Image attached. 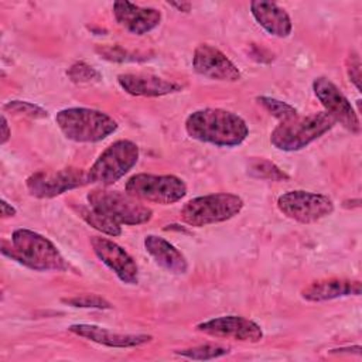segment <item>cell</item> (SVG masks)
<instances>
[{"label": "cell", "mask_w": 362, "mask_h": 362, "mask_svg": "<svg viewBox=\"0 0 362 362\" xmlns=\"http://www.w3.org/2000/svg\"><path fill=\"white\" fill-rule=\"evenodd\" d=\"M185 132L191 139L216 147H236L249 136L247 123L242 116L218 107L189 113L185 119Z\"/></svg>", "instance_id": "cell-1"}, {"label": "cell", "mask_w": 362, "mask_h": 362, "mask_svg": "<svg viewBox=\"0 0 362 362\" xmlns=\"http://www.w3.org/2000/svg\"><path fill=\"white\" fill-rule=\"evenodd\" d=\"M4 256L35 272H66L68 262L58 247L45 236L31 229L20 228L11 233L10 246L1 243Z\"/></svg>", "instance_id": "cell-2"}, {"label": "cell", "mask_w": 362, "mask_h": 362, "mask_svg": "<svg viewBox=\"0 0 362 362\" xmlns=\"http://www.w3.org/2000/svg\"><path fill=\"white\" fill-rule=\"evenodd\" d=\"M55 123L61 133L76 143H98L113 134L119 124L107 113L90 107H66L57 113Z\"/></svg>", "instance_id": "cell-3"}, {"label": "cell", "mask_w": 362, "mask_h": 362, "mask_svg": "<svg viewBox=\"0 0 362 362\" xmlns=\"http://www.w3.org/2000/svg\"><path fill=\"white\" fill-rule=\"evenodd\" d=\"M335 120L327 112H317L308 116H296L280 122L270 133V143L281 151H298L315 141L334 126Z\"/></svg>", "instance_id": "cell-4"}, {"label": "cell", "mask_w": 362, "mask_h": 362, "mask_svg": "<svg viewBox=\"0 0 362 362\" xmlns=\"http://www.w3.org/2000/svg\"><path fill=\"white\" fill-rule=\"evenodd\" d=\"M243 205V199L232 192L208 194L187 201L180 211V216L184 223L202 228L232 219L242 211Z\"/></svg>", "instance_id": "cell-5"}, {"label": "cell", "mask_w": 362, "mask_h": 362, "mask_svg": "<svg viewBox=\"0 0 362 362\" xmlns=\"http://www.w3.org/2000/svg\"><path fill=\"white\" fill-rule=\"evenodd\" d=\"M89 206L119 225H141L153 218V211L127 192L99 187L88 192Z\"/></svg>", "instance_id": "cell-6"}, {"label": "cell", "mask_w": 362, "mask_h": 362, "mask_svg": "<svg viewBox=\"0 0 362 362\" xmlns=\"http://www.w3.org/2000/svg\"><path fill=\"white\" fill-rule=\"evenodd\" d=\"M139 146L132 140H116L107 146L86 170L88 182L109 187L124 177L139 161Z\"/></svg>", "instance_id": "cell-7"}, {"label": "cell", "mask_w": 362, "mask_h": 362, "mask_svg": "<svg viewBox=\"0 0 362 362\" xmlns=\"http://www.w3.org/2000/svg\"><path fill=\"white\" fill-rule=\"evenodd\" d=\"M126 192L141 201L170 205L185 197L187 184L182 178L173 174L157 175L139 173L127 180Z\"/></svg>", "instance_id": "cell-8"}, {"label": "cell", "mask_w": 362, "mask_h": 362, "mask_svg": "<svg viewBox=\"0 0 362 362\" xmlns=\"http://www.w3.org/2000/svg\"><path fill=\"white\" fill-rule=\"evenodd\" d=\"M277 208L283 215L296 222L314 223L334 212V202L324 194L294 189L277 198Z\"/></svg>", "instance_id": "cell-9"}, {"label": "cell", "mask_w": 362, "mask_h": 362, "mask_svg": "<svg viewBox=\"0 0 362 362\" xmlns=\"http://www.w3.org/2000/svg\"><path fill=\"white\" fill-rule=\"evenodd\" d=\"M86 184H89L86 171L76 167H65L52 171L41 170L25 180L30 195L35 198H54Z\"/></svg>", "instance_id": "cell-10"}, {"label": "cell", "mask_w": 362, "mask_h": 362, "mask_svg": "<svg viewBox=\"0 0 362 362\" xmlns=\"http://www.w3.org/2000/svg\"><path fill=\"white\" fill-rule=\"evenodd\" d=\"M313 90L317 99L324 106L325 112L335 122L341 123L351 133L359 134L361 123L358 115L354 110L348 98L334 82H331L328 78L318 76L313 81Z\"/></svg>", "instance_id": "cell-11"}, {"label": "cell", "mask_w": 362, "mask_h": 362, "mask_svg": "<svg viewBox=\"0 0 362 362\" xmlns=\"http://www.w3.org/2000/svg\"><path fill=\"white\" fill-rule=\"evenodd\" d=\"M197 331L216 337L229 338L239 342L256 344L263 339L260 325L240 315H222L197 324Z\"/></svg>", "instance_id": "cell-12"}, {"label": "cell", "mask_w": 362, "mask_h": 362, "mask_svg": "<svg viewBox=\"0 0 362 362\" xmlns=\"http://www.w3.org/2000/svg\"><path fill=\"white\" fill-rule=\"evenodd\" d=\"M90 245L98 259L107 266L122 283L130 286L139 283V266L120 245L102 236H92Z\"/></svg>", "instance_id": "cell-13"}, {"label": "cell", "mask_w": 362, "mask_h": 362, "mask_svg": "<svg viewBox=\"0 0 362 362\" xmlns=\"http://www.w3.org/2000/svg\"><path fill=\"white\" fill-rule=\"evenodd\" d=\"M194 71L212 81L236 82L240 79L238 66L216 47L211 44H199L192 55Z\"/></svg>", "instance_id": "cell-14"}, {"label": "cell", "mask_w": 362, "mask_h": 362, "mask_svg": "<svg viewBox=\"0 0 362 362\" xmlns=\"http://www.w3.org/2000/svg\"><path fill=\"white\" fill-rule=\"evenodd\" d=\"M113 16L120 27L134 35H144L161 23L160 10L141 7L130 1H115Z\"/></svg>", "instance_id": "cell-15"}, {"label": "cell", "mask_w": 362, "mask_h": 362, "mask_svg": "<svg viewBox=\"0 0 362 362\" xmlns=\"http://www.w3.org/2000/svg\"><path fill=\"white\" fill-rule=\"evenodd\" d=\"M68 331L78 337L86 338L92 342L106 345L110 348H134V346H141L144 344H148L153 339V337L147 334L115 332L95 324H82V322L69 325Z\"/></svg>", "instance_id": "cell-16"}, {"label": "cell", "mask_w": 362, "mask_h": 362, "mask_svg": "<svg viewBox=\"0 0 362 362\" xmlns=\"http://www.w3.org/2000/svg\"><path fill=\"white\" fill-rule=\"evenodd\" d=\"M120 88L133 96L157 98L180 92L182 85L151 74H120L117 75Z\"/></svg>", "instance_id": "cell-17"}, {"label": "cell", "mask_w": 362, "mask_h": 362, "mask_svg": "<svg viewBox=\"0 0 362 362\" xmlns=\"http://www.w3.org/2000/svg\"><path fill=\"white\" fill-rule=\"evenodd\" d=\"M362 291V284L359 280H349V279H322L315 280L305 286L301 290V297L305 301L311 303H321V301H329L341 297L348 296H359Z\"/></svg>", "instance_id": "cell-18"}, {"label": "cell", "mask_w": 362, "mask_h": 362, "mask_svg": "<svg viewBox=\"0 0 362 362\" xmlns=\"http://www.w3.org/2000/svg\"><path fill=\"white\" fill-rule=\"evenodd\" d=\"M250 13L256 23L270 35L286 38L291 34L293 23L288 13L273 1L255 0L250 3Z\"/></svg>", "instance_id": "cell-19"}, {"label": "cell", "mask_w": 362, "mask_h": 362, "mask_svg": "<svg viewBox=\"0 0 362 362\" xmlns=\"http://www.w3.org/2000/svg\"><path fill=\"white\" fill-rule=\"evenodd\" d=\"M144 249L164 270L173 274H185L188 272L185 256L167 239L158 235H147L144 238Z\"/></svg>", "instance_id": "cell-20"}, {"label": "cell", "mask_w": 362, "mask_h": 362, "mask_svg": "<svg viewBox=\"0 0 362 362\" xmlns=\"http://www.w3.org/2000/svg\"><path fill=\"white\" fill-rule=\"evenodd\" d=\"M78 214L79 216L90 226H93L95 229H98L102 233H106L109 236H119L122 235V226L119 223H116L115 221L109 219L107 216L99 214L98 211H95L93 208H86V206H79L78 208Z\"/></svg>", "instance_id": "cell-21"}, {"label": "cell", "mask_w": 362, "mask_h": 362, "mask_svg": "<svg viewBox=\"0 0 362 362\" xmlns=\"http://www.w3.org/2000/svg\"><path fill=\"white\" fill-rule=\"evenodd\" d=\"M247 174L267 181H287L288 175L279 168L274 163L266 160V158H252L247 163Z\"/></svg>", "instance_id": "cell-22"}, {"label": "cell", "mask_w": 362, "mask_h": 362, "mask_svg": "<svg viewBox=\"0 0 362 362\" xmlns=\"http://www.w3.org/2000/svg\"><path fill=\"white\" fill-rule=\"evenodd\" d=\"M229 352H230V349L228 346H222V345H216V344H204V345L175 351L177 355H181L188 359H195V361L216 359V358L228 355Z\"/></svg>", "instance_id": "cell-23"}, {"label": "cell", "mask_w": 362, "mask_h": 362, "mask_svg": "<svg viewBox=\"0 0 362 362\" xmlns=\"http://www.w3.org/2000/svg\"><path fill=\"white\" fill-rule=\"evenodd\" d=\"M256 102L267 112L270 113L273 117L279 119L280 122H286L290 120L293 117L297 116V109L294 106H291L287 102L279 100L276 98H270V96H257Z\"/></svg>", "instance_id": "cell-24"}, {"label": "cell", "mask_w": 362, "mask_h": 362, "mask_svg": "<svg viewBox=\"0 0 362 362\" xmlns=\"http://www.w3.org/2000/svg\"><path fill=\"white\" fill-rule=\"evenodd\" d=\"M66 76L74 83H93L102 79L100 72L83 61L72 64L66 71Z\"/></svg>", "instance_id": "cell-25"}, {"label": "cell", "mask_w": 362, "mask_h": 362, "mask_svg": "<svg viewBox=\"0 0 362 362\" xmlns=\"http://www.w3.org/2000/svg\"><path fill=\"white\" fill-rule=\"evenodd\" d=\"M3 110L18 115V116H27L31 119L48 117V112L45 109L27 100H10L3 105Z\"/></svg>", "instance_id": "cell-26"}, {"label": "cell", "mask_w": 362, "mask_h": 362, "mask_svg": "<svg viewBox=\"0 0 362 362\" xmlns=\"http://www.w3.org/2000/svg\"><path fill=\"white\" fill-rule=\"evenodd\" d=\"M61 301L76 308H96V310L112 308V304L98 294H81L69 298H62Z\"/></svg>", "instance_id": "cell-27"}, {"label": "cell", "mask_w": 362, "mask_h": 362, "mask_svg": "<svg viewBox=\"0 0 362 362\" xmlns=\"http://www.w3.org/2000/svg\"><path fill=\"white\" fill-rule=\"evenodd\" d=\"M346 72L349 81L361 92V61L355 52H351V55L346 59Z\"/></svg>", "instance_id": "cell-28"}, {"label": "cell", "mask_w": 362, "mask_h": 362, "mask_svg": "<svg viewBox=\"0 0 362 362\" xmlns=\"http://www.w3.org/2000/svg\"><path fill=\"white\" fill-rule=\"evenodd\" d=\"M0 208H1V218H11L17 214V209L8 204L6 199L0 201Z\"/></svg>", "instance_id": "cell-29"}, {"label": "cell", "mask_w": 362, "mask_h": 362, "mask_svg": "<svg viewBox=\"0 0 362 362\" xmlns=\"http://www.w3.org/2000/svg\"><path fill=\"white\" fill-rule=\"evenodd\" d=\"M10 136H11V130L8 127V122H7L6 116L3 113L1 115V140H0V143L6 144L8 141V139H10Z\"/></svg>", "instance_id": "cell-30"}, {"label": "cell", "mask_w": 362, "mask_h": 362, "mask_svg": "<svg viewBox=\"0 0 362 362\" xmlns=\"http://www.w3.org/2000/svg\"><path fill=\"white\" fill-rule=\"evenodd\" d=\"M171 7H175L180 11H189L191 10V3H168Z\"/></svg>", "instance_id": "cell-31"}]
</instances>
